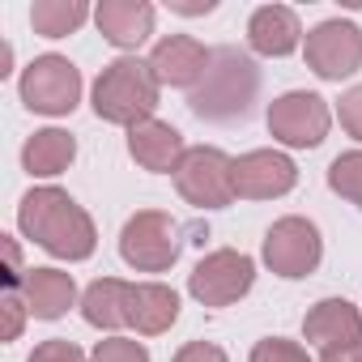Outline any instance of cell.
<instances>
[{"mask_svg":"<svg viewBox=\"0 0 362 362\" xmlns=\"http://www.w3.org/2000/svg\"><path fill=\"white\" fill-rule=\"evenodd\" d=\"M18 294L35 320H60L77 303V281L73 273H60V269H30Z\"/></svg>","mask_w":362,"mask_h":362,"instance_id":"18","label":"cell"},{"mask_svg":"<svg viewBox=\"0 0 362 362\" xmlns=\"http://www.w3.org/2000/svg\"><path fill=\"white\" fill-rule=\"evenodd\" d=\"M252 362H311V354H307L298 341H286V337H264V341H256Z\"/></svg>","mask_w":362,"mask_h":362,"instance_id":"24","label":"cell"},{"mask_svg":"<svg viewBox=\"0 0 362 362\" xmlns=\"http://www.w3.org/2000/svg\"><path fill=\"white\" fill-rule=\"evenodd\" d=\"M256 90H260V73H256L252 56L239 52V47H218L214 60H209V73L188 94V103L201 119L230 124V119H243L252 111Z\"/></svg>","mask_w":362,"mask_h":362,"instance_id":"2","label":"cell"},{"mask_svg":"<svg viewBox=\"0 0 362 362\" xmlns=\"http://www.w3.org/2000/svg\"><path fill=\"white\" fill-rule=\"evenodd\" d=\"M0 247H5V264H9L5 286H9V290H22V281H26L30 269H22V247H18V239H13V235H0Z\"/></svg>","mask_w":362,"mask_h":362,"instance_id":"28","label":"cell"},{"mask_svg":"<svg viewBox=\"0 0 362 362\" xmlns=\"http://www.w3.org/2000/svg\"><path fill=\"white\" fill-rule=\"evenodd\" d=\"M298 184V166L281 149H252L235 158V192L243 201H277Z\"/></svg>","mask_w":362,"mask_h":362,"instance_id":"11","label":"cell"},{"mask_svg":"<svg viewBox=\"0 0 362 362\" xmlns=\"http://www.w3.org/2000/svg\"><path fill=\"white\" fill-rule=\"evenodd\" d=\"M128 153L136 166L153 170V175H175L179 162H184L188 145H184V132L166 119H145L136 128H128Z\"/></svg>","mask_w":362,"mask_h":362,"instance_id":"14","label":"cell"},{"mask_svg":"<svg viewBox=\"0 0 362 362\" xmlns=\"http://www.w3.org/2000/svg\"><path fill=\"white\" fill-rule=\"evenodd\" d=\"M158 77L149 69V60H136V56H119L111 60L98 81H94V115L103 124H119V128H136L145 119H153L158 111Z\"/></svg>","mask_w":362,"mask_h":362,"instance_id":"3","label":"cell"},{"mask_svg":"<svg viewBox=\"0 0 362 362\" xmlns=\"http://www.w3.org/2000/svg\"><path fill=\"white\" fill-rule=\"evenodd\" d=\"M18 226L26 239H35L47 256L56 260H90L98 247V230L94 218L64 192V188H30L18 205Z\"/></svg>","mask_w":362,"mask_h":362,"instance_id":"1","label":"cell"},{"mask_svg":"<svg viewBox=\"0 0 362 362\" xmlns=\"http://www.w3.org/2000/svg\"><path fill=\"white\" fill-rule=\"evenodd\" d=\"M320 362H362V345H349V349H324Z\"/></svg>","mask_w":362,"mask_h":362,"instance_id":"31","label":"cell"},{"mask_svg":"<svg viewBox=\"0 0 362 362\" xmlns=\"http://www.w3.org/2000/svg\"><path fill=\"white\" fill-rule=\"evenodd\" d=\"M90 13H94V9L86 5V0H35L30 26H35V35H43V39H64V35H77Z\"/></svg>","mask_w":362,"mask_h":362,"instance_id":"21","label":"cell"},{"mask_svg":"<svg viewBox=\"0 0 362 362\" xmlns=\"http://www.w3.org/2000/svg\"><path fill=\"white\" fill-rule=\"evenodd\" d=\"M264 119H269L273 141H281L290 149H315L328 136L332 107H328V98H320L311 90H290V94H281V98L269 103Z\"/></svg>","mask_w":362,"mask_h":362,"instance_id":"9","label":"cell"},{"mask_svg":"<svg viewBox=\"0 0 362 362\" xmlns=\"http://www.w3.org/2000/svg\"><path fill=\"white\" fill-rule=\"evenodd\" d=\"M184 252V226L162 209H136L119 230V256L136 273H166Z\"/></svg>","mask_w":362,"mask_h":362,"instance_id":"4","label":"cell"},{"mask_svg":"<svg viewBox=\"0 0 362 362\" xmlns=\"http://www.w3.org/2000/svg\"><path fill=\"white\" fill-rule=\"evenodd\" d=\"M77 158V141L64 128H39L26 145H22V166L35 179H52L60 170H69V162Z\"/></svg>","mask_w":362,"mask_h":362,"instance_id":"19","label":"cell"},{"mask_svg":"<svg viewBox=\"0 0 362 362\" xmlns=\"http://www.w3.org/2000/svg\"><path fill=\"white\" fill-rule=\"evenodd\" d=\"M260 256H264V264H269L277 277L298 281V277L315 273V269H320V260H324L320 226H315L311 218H298V214L277 218V222L269 226V235H264Z\"/></svg>","mask_w":362,"mask_h":362,"instance_id":"7","label":"cell"},{"mask_svg":"<svg viewBox=\"0 0 362 362\" xmlns=\"http://www.w3.org/2000/svg\"><path fill=\"white\" fill-rule=\"evenodd\" d=\"M90 362H149V349L132 337H107L94 345Z\"/></svg>","mask_w":362,"mask_h":362,"instance_id":"23","label":"cell"},{"mask_svg":"<svg viewBox=\"0 0 362 362\" xmlns=\"http://www.w3.org/2000/svg\"><path fill=\"white\" fill-rule=\"evenodd\" d=\"M18 94L30 111L39 115H69L77 103H81V73L69 56H35L18 81Z\"/></svg>","mask_w":362,"mask_h":362,"instance_id":"6","label":"cell"},{"mask_svg":"<svg viewBox=\"0 0 362 362\" xmlns=\"http://www.w3.org/2000/svg\"><path fill=\"white\" fill-rule=\"evenodd\" d=\"M170 362H226V349H218L214 341H188Z\"/></svg>","mask_w":362,"mask_h":362,"instance_id":"29","label":"cell"},{"mask_svg":"<svg viewBox=\"0 0 362 362\" xmlns=\"http://www.w3.org/2000/svg\"><path fill=\"white\" fill-rule=\"evenodd\" d=\"M252 286H256V260L235 247H218V252L201 256L197 269L188 273V294L201 307H230Z\"/></svg>","mask_w":362,"mask_h":362,"instance_id":"8","label":"cell"},{"mask_svg":"<svg viewBox=\"0 0 362 362\" xmlns=\"http://www.w3.org/2000/svg\"><path fill=\"white\" fill-rule=\"evenodd\" d=\"M209 60H214V52L192 35H166L149 52V69H153L158 86H170V90H197L201 77L209 73Z\"/></svg>","mask_w":362,"mask_h":362,"instance_id":"12","label":"cell"},{"mask_svg":"<svg viewBox=\"0 0 362 362\" xmlns=\"http://www.w3.org/2000/svg\"><path fill=\"white\" fill-rule=\"evenodd\" d=\"M328 188L337 197H345L349 205L362 209V149H349V153H337L332 166H328Z\"/></svg>","mask_w":362,"mask_h":362,"instance_id":"22","label":"cell"},{"mask_svg":"<svg viewBox=\"0 0 362 362\" xmlns=\"http://www.w3.org/2000/svg\"><path fill=\"white\" fill-rule=\"evenodd\" d=\"M303 337L311 345L324 349H349L362 345V311L345 298H320L307 315H303Z\"/></svg>","mask_w":362,"mask_h":362,"instance_id":"13","label":"cell"},{"mask_svg":"<svg viewBox=\"0 0 362 362\" xmlns=\"http://www.w3.org/2000/svg\"><path fill=\"white\" fill-rule=\"evenodd\" d=\"M26 362H90V358L81 354V345H77V341H64V337H52V341H43V345H35V354H30Z\"/></svg>","mask_w":362,"mask_h":362,"instance_id":"25","label":"cell"},{"mask_svg":"<svg viewBox=\"0 0 362 362\" xmlns=\"http://www.w3.org/2000/svg\"><path fill=\"white\" fill-rule=\"evenodd\" d=\"M170 9L184 18H197V13H214V0H170Z\"/></svg>","mask_w":362,"mask_h":362,"instance_id":"30","label":"cell"},{"mask_svg":"<svg viewBox=\"0 0 362 362\" xmlns=\"http://www.w3.org/2000/svg\"><path fill=\"white\" fill-rule=\"evenodd\" d=\"M303 56H307V69L324 81H345L362 69V30L345 18H328L320 26L307 30V43H303Z\"/></svg>","mask_w":362,"mask_h":362,"instance_id":"10","label":"cell"},{"mask_svg":"<svg viewBox=\"0 0 362 362\" xmlns=\"http://www.w3.org/2000/svg\"><path fill=\"white\" fill-rule=\"evenodd\" d=\"M124 298H128V281H119V277H98V281L81 294V315H86V324H90V328H103V332L128 328Z\"/></svg>","mask_w":362,"mask_h":362,"instance_id":"20","label":"cell"},{"mask_svg":"<svg viewBox=\"0 0 362 362\" xmlns=\"http://www.w3.org/2000/svg\"><path fill=\"white\" fill-rule=\"evenodd\" d=\"M0 315H5V328H0V341H18V337H22V324H26V315H30L18 290H9L5 298H0Z\"/></svg>","mask_w":362,"mask_h":362,"instance_id":"26","label":"cell"},{"mask_svg":"<svg viewBox=\"0 0 362 362\" xmlns=\"http://www.w3.org/2000/svg\"><path fill=\"white\" fill-rule=\"evenodd\" d=\"M303 43V22L290 5H260L247 18V47L256 56H290Z\"/></svg>","mask_w":362,"mask_h":362,"instance_id":"17","label":"cell"},{"mask_svg":"<svg viewBox=\"0 0 362 362\" xmlns=\"http://www.w3.org/2000/svg\"><path fill=\"white\" fill-rule=\"evenodd\" d=\"M175 188L197 209H226L235 192V158H226L218 145H197L184 153L175 170Z\"/></svg>","mask_w":362,"mask_h":362,"instance_id":"5","label":"cell"},{"mask_svg":"<svg viewBox=\"0 0 362 362\" xmlns=\"http://www.w3.org/2000/svg\"><path fill=\"white\" fill-rule=\"evenodd\" d=\"M337 115H341V128H345L354 141H362V86H349V90L341 94Z\"/></svg>","mask_w":362,"mask_h":362,"instance_id":"27","label":"cell"},{"mask_svg":"<svg viewBox=\"0 0 362 362\" xmlns=\"http://www.w3.org/2000/svg\"><path fill=\"white\" fill-rule=\"evenodd\" d=\"M153 5L149 0H103L94 9V22L103 30V39L119 52H136L149 35H153Z\"/></svg>","mask_w":362,"mask_h":362,"instance_id":"15","label":"cell"},{"mask_svg":"<svg viewBox=\"0 0 362 362\" xmlns=\"http://www.w3.org/2000/svg\"><path fill=\"white\" fill-rule=\"evenodd\" d=\"M124 315H128V328H136L141 337H158L179 320V294L162 281H128Z\"/></svg>","mask_w":362,"mask_h":362,"instance_id":"16","label":"cell"}]
</instances>
